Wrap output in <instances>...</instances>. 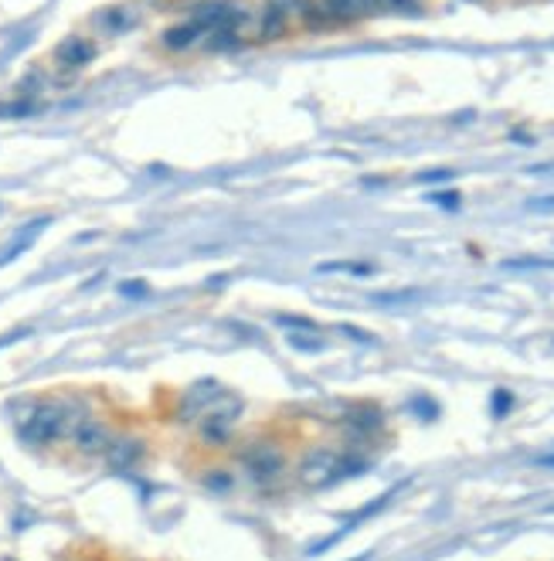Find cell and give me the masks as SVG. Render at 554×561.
<instances>
[{"instance_id": "1", "label": "cell", "mask_w": 554, "mask_h": 561, "mask_svg": "<svg viewBox=\"0 0 554 561\" xmlns=\"http://www.w3.org/2000/svg\"><path fill=\"white\" fill-rule=\"evenodd\" d=\"M78 419H82V415L72 412L68 402H61V398H41V402H35L31 412L20 419L18 436L28 445H55L72 436Z\"/></svg>"}, {"instance_id": "2", "label": "cell", "mask_w": 554, "mask_h": 561, "mask_svg": "<svg viewBox=\"0 0 554 561\" xmlns=\"http://www.w3.org/2000/svg\"><path fill=\"white\" fill-rule=\"evenodd\" d=\"M242 469L249 473V480L262 490H272L286 477V449L276 439H259L242 453Z\"/></svg>"}, {"instance_id": "3", "label": "cell", "mask_w": 554, "mask_h": 561, "mask_svg": "<svg viewBox=\"0 0 554 561\" xmlns=\"http://www.w3.org/2000/svg\"><path fill=\"white\" fill-rule=\"evenodd\" d=\"M238 402L221 398L218 405H211L201 419H197V439L208 445V449H225L238 429Z\"/></svg>"}, {"instance_id": "4", "label": "cell", "mask_w": 554, "mask_h": 561, "mask_svg": "<svg viewBox=\"0 0 554 561\" xmlns=\"http://www.w3.org/2000/svg\"><path fill=\"white\" fill-rule=\"evenodd\" d=\"M337 460H341V453H337V449H326V445L306 449L303 460L296 463V484L306 486V490L330 486V484H333V469H337Z\"/></svg>"}, {"instance_id": "5", "label": "cell", "mask_w": 554, "mask_h": 561, "mask_svg": "<svg viewBox=\"0 0 554 561\" xmlns=\"http://www.w3.org/2000/svg\"><path fill=\"white\" fill-rule=\"evenodd\" d=\"M68 439H72L76 453H82V456H106V449L113 443V426L106 419H99V415H82Z\"/></svg>"}, {"instance_id": "6", "label": "cell", "mask_w": 554, "mask_h": 561, "mask_svg": "<svg viewBox=\"0 0 554 561\" xmlns=\"http://www.w3.org/2000/svg\"><path fill=\"white\" fill-rule=\"evenodd\" d=\"M147 456V443L140 436H113V443L106 449V463L113 473H133L136 466Z\"/></svg>"}, {"instance_id": "7", "label": "cell", "mask_w": 554, "mask_h": 561, "mask_svg": "<svg viewBox=\"0 0 554 561\" xmlns=\"http://www.w3.org/2000/svg\"><path fill=\"white\" fill-rule=\"evenodd\" d=\"M225 395L218 391V385H194L184 391L181 405H177V422H197L211 405H218Z\"/></svg>"}, {"instance_id": "8", "label": "cell", "mask_w": 554, "mask_h": 561, "mask_svg": "<svg viewBox=\"0 0 554 561\" xmlns=\"http://www.w3.org/2000/svg\"><path fill=\"white\" fill-rule=\"evenodd\" d=\"M96 59V44L89 38H82V35H68V38L58 41L55 48V61L61 65V68H85L89 61Z\"/></svg>"}, {"instance_id": "9", "label": "cell", "mask_w": 554, "mask_h": 561, "mask_svg": "<svg viewBox=\"0 0 554 561\" xmlns=\"http://www.w3.org/2000/svg\"><path fill=\"white\" fill-rule=\"evenodd\" d=\"M344 429L350 436H357V439H367V436H374V432L384 429V412L378 405H367V402L354 405L344 415Z\"/></svg>"}, {"instance_id": "10", "label": "cell", "mask_w": 554, "mask_h": 561, "mask_svg": "<svg viewBox=\"0 0 554 561\" xmlns=\"http://www.w3.org/2000/svg\"><path fill=\"white\" fill-rule=\"evenodd\" d=\"M324 11L333 20H361L378 14V0H324Z\"/></svg>"}, {"instance_id": "11", "label": "cell", "mask_w": 554, "mask_h": 561, "mask_svg": "<svg viewBox=\"0 0 554 561\" xmlns=\"http://www.w3.org/2000/svg\"><path fill=\"white\" fill-rule=\"evenodd\" d=\"M197 38H205L201 24L184 20V24H173V28H167V31L160 35V44H164L167 52H188V48H194V44H197Z\"/></svg>"}, {"instance_id": "12", "label": "cell", "mask_w": 554, "mask_h": 561, "mask_svg": "<svg viewBox=\"0 0 554 561\" xmlns=\"http://www.w3.org/2000/svg\"><path fill=\"white\" fill-rule=\"evenodd\" d=\"M201 486L208 490V493H218V497H225L235 490V473L225 469V466H211L205 469V477H201Z\"/></svg>"}, {"instance_id": "13", "label": "cell", "mask_w": 554, "mask_h": 561, "mask_svg": "<svg viewBox=\"0 0 554 561\" xmlns=\"http://www.w3.org/2000/svg\"><path fill=\"white\" fill-rule=\"evenodd\" d=\"M205 38H208V52H229V48H238V31H235V28L211 31V35H205Z\"/></svg>"}, {"instance_id": "14", "label": "cell", "mask_w": 554, "mask_h": 561, "mask_svg": "<svg viewBox=\"0 0 554 561\" xmlns=\"http://www.w3.org/2000/svg\"><path fill=\"white\" fill-rule=\"evenodd\" d=\"M510 408H514V395H510L507 388H497L494 398H490V415H494V419H507Z\"/></svg>"}, {"instance_id": "15", "label": "cell", "mask_w": 554, "mask_h": 561, "mask_svg": "<svg viewBox=\"0 0 554 561\" xmlns=\"http://www.w3.org/2000/svg\"><path fill=\"white\" fill-rule=\"evenodd\" d=\"M96 24H106L109 31H123V28H130V24H133V18H126V11H123V7H109L106 14H99Z\"/></svg>"}, {"instance_id": "16", "label": "cell", "mask_w": 554, "mask_h": 561, "mask_svg": "<svg viewBox=\"0 0 554 561\" xmlns=\"http://www.w3.org/2000/svg\"><path fill=\"white\" fill-rule=\"evenodd\" d=\"M320 272H350V276H371L374 266L371 262H324Z\"/></svg>"}, {"instance_id": "17", "label": "cell", "mask_w": 554, "mask_h": 561, "mask_svg": "<svg viewBox=\"0 0 554 561\" xmlns=\"http://www.w3.org/2000/svg\"><path fill=\"white\" fill-rule=\"evenodd\" d=\"M31 113H38V106H35L31 99H20V102H7V106H0V116H7V119L31 116Z\"/></svg>"}, {"instance_id": "18", "label": "cell", "mask_w": 554, "mask_h": 561, "mask_svg": "<svg viewBox=\"0 0 554 561\" xmlns=\"http://www.w3.org/2000/svg\"><path fill=\"white\" fill-rule=\"evenodd\" d=\"M378 11H391V14H419V0H378Z\"/></svg>"}, {"instance_id": "19", "label": "cell", "mask_w": 554, "mask_h": 561, "mask_svg": "<svg viewBox=\"0 0 554 561\" xmlns=\"http://www.w3.org/2000/svg\"><path fill=\"white\" fill-rule=\"evenodd\" d=\"M503 269H554V259H507Z\"/></svg>"}, {"instance_id": "20", "label": "cell", "mask_w": 554, "mask_h": 561, "mask_svg": "<svg viewBox=\"0 0 554 561\" xmlns=\"http://www.w3.org/2000/svg\"><path fill=\"white\" fill-rule=\"evenodd\" d=\"M276 324H279V327H296V330H317L313 320H306V317H286V313H279Z\"/></svg>"}, {"instance_id": "21", "label": "cell", "mask_w": 554, "mask_h": 561, "mask_svg": "<svg viewBox=\"0 0 554 561\" xmlns=\"http://www.w3.org/2000/svg\"><path fill=\"white\" fill-rule=\"evenodd\" d=\"M412 408L419 412L422 419H436V415H439V405H436V402H429V398H412Z\"/></svg>"}, {"instance_id": "22", "label": "cell", "mask_w": 554, "mask_h": 561, "mask_svg": "<svg viewBox=\"0 0 554 561\" xmlns=\"http://www.w3.org/2000/svg\"><path fill=\"white\" fill-rule=\"evenodd\" d=\"M341 333H347L350 341H357V344H374V337L367 333V330H357V327H341Z\"/></svg>"}, {"instance_id": "23", "label": "cell", "mask_w": 554, "mask_h": 561, "mask_svg": "<svg viewBox=\"0 0 554 561\" xmlns=\"http://www.w3.org/2000/svg\"><path fill=\"white\" fill-rule=\"evenodd\" d=\"M429 201H436L439 208H459V194H432Z\"/></svg>"}, {"instance_id": "24", "label": "cell", "mask_w": 554, "mask_h": 561, "mask_svg": "<svg viewBox=\"0 0 554 561\" xmlns=\"http://www.w3.org/2000/svg\"><path fill=\"white\" fill-rule=\"evenodd\" d=\"M119 293H123V296H143V293H147V286H143L140 279H133V283H123V286H119Z\"/></svg>"}, {"instance_id": "25", "label": "cell", "mask_w": 554, "mask_h": 561, "mask_svg": "<svg viewBox=\"0 0 554 561\" xmlns=\"http://www.w3.org/2000/svg\"><path fill=\"white\" fill-rule=\"evenodd\" d=\"M453 171H429V174H422V180H449Z\"/></svg>"}, {"instance_id": "26", "label": "cell", "mask_w": 554, "mask_h": 561, "mask_svg": "<svg viewBox=\"0 0 554 561\" xmlns=\"http://www.w3.org/2000/svg\"><path fill=\"white\" fill-rule=\"evenodd\" d=\"M537 463H541V466H554V453H544V456H537Z\"/></svg>"}, {"instance_id": "27", "label": "cell", "mask_w": 554, "mask_h": 561, "mask_svg": "<svg viewBox=\"0 0 554 561\" xmlns=\"http://www.w3.org/2000/svg\"><path fill=\"white\" fill-rule=\"evenodd\" d=\"M4 561H18V558H4Z\"/></svg>"}, {"instance_id": "28", "label": "cell", "mask_w": 554, "mask_h": 561, "mask_svg": "<svg viewBox=\"0 0 554 561\" xmlns=\"http://www.w3.org/2000/svg\"><path fill=\"white\" fill-rule=\"evenodd\" d=\"M551 514H554V507H551Z\"/></svg>"}]
</instances>
